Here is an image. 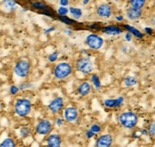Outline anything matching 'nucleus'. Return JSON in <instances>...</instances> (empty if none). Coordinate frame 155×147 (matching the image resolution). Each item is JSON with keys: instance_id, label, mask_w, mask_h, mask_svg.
<instances>
[{"instance_id": "nucleus-17", "label": "nucleus", "mask_w": 155, "mask_h": 147, "mask_svg": "<svg viewBox=\"0 0 155 147\" xmlns=\"http://www.w3.org/2000/svg\"><path fill=\"white\" fill-rule=\"evenodd\" d=\"M87 128H89L92 133H94V134H95L96 137H97V136L101 135L103 133V131H104V125L102 123H98V122H94V123H91Z\"/></svg>"}, {"instance_id": "nucleus-14", "label": "nucleus", "mask_w": 155, "mask_h": 147, "mask_svg": "<svg viewBox=\"0 0 155 147\" xmlns=\"http://www.w3.org/2000/svg\"><path fill=\"white\" fill-rule=\"evenodd\" d=\"M124 102L125 98L123 96H120L115 99H105L103 101V105L109 109H118L124 104Z\"/></svg>"}, {"instance_id": "nucleus-19", "label": "nucleus", "mask_w": 155, "mask_h": 147, "mask_svg": "<svg viewBox=\"0 0 155 147\" xmlns=\"http://www.w3.org/2000/svg\"><path fill=\"white\" fill-rule=\"evenodd\" d=\"M91 83L96 90H100L102 88V83H101L100 77L98 74H96V73H92V74H91Z\"/></svg>"}, {"instance_id": "nucleus-15", "label": "nucleus", "mask_w": 155, "mask_h": 147, "mask_svg": "<svg viewBox=\"0 0 155 147\" xmlns=\"http://www.w3.org/2000/svg\"><path fill=\"white\" fill-rule=\"evenodd\" d=\"M102 32L105 33L107 35L110 36H117L120 35L121 33H123L124 30L119 26H115V25H109V26H105L102 28Z\"/></svg>"}, {"instance_id": "nucleus-33", "label": "nucleus", "mask_w": 155, "mask_h": 147, "mask_svg": "<svg viewBox=\"0 0 155 147\" xmlns=\"http://www.w3.org/2000/svg\"><path fill=\"white\" fill-rule=\"evenodd\" d=\"M58 57H59V51L56 50V51H53L52 53H51V54L48 56V60H49V62L53 63L58 59Z\"/></svg>"}, {"instance_id": "nucleus-34", "label": "nucleus", "mask_w": 155, "mask_h": 147, "mask_svg": "<svg viewBox=\"0 0 155 147\" xmlns=\"http://www.w3.org/2000/svg\"><path fill=\"white\" fill-rule=\"evenodd\" d=\"M18 92H19V88H18L17 85H11V88H10V94L11 95L15 96V95L17 94Z\"/></svg>"}, {"instance_id": "nucleus-35", "label": "nucleus", "mask_w": 155, "mask_h": 147, "mask_svg": "<svg viewBox=\"0 0 155 147\" xmlns=\"http://www.w3.org/2000/svg\"><path fill=\"white\" fill-rule=\"evenodd\" d=\"M131 138L132 139H140L141 138V135H140V132H139V130H136V129H134V130H132V132H131Z\"/></svg>"}, {"instance_id": "nucleus-6", "label": "nucleus", "mask_w": 155, "mask_h": 147, "mask_svg": "<svg viewBox=\"0 0 155 147\" xmlns=\"http://www.w3.org/2000/svg\"><path fill=\"white\" fill-rule=\"evenodd\" d=\"M53 128H54V124H53V123L51 120L47 118H43V119H40L36 123L33 130H35V133L36 135L49 136L52 133Z\"/></svg>"}, {"instance_id": "nucleus-7", "label": "nucleus", "mask_w": 155, "mask_h": 147, "mask_svg": "<svg viewBox=\"0 0 155 147\" xmlns=\"http://www.w3.org/2000/svg\"><path fill=\"white\" fill-rule=\"evenodd\" d=\"M62 117L64 118L65 122L70 124H77L81 120V112L74 105H69L65 107Z\"/></svg>"}, {"instance_id": "nucleus-27", "label": "nucleus", "mask_w": 155, "mask_h": 147, "mask_svg": "<svg viewBox=\"0 0 155 147\" xmlns=\"http://www.w3.org/2000/svg\"><path fill=\"white\" fill-rule=\"evenodd\" d=\"M83 137H84L85 139H87V141H90V139H92L94 138H96V135L94 134V133H92L89 128H87L83 132Z\"/></svg>"}, {"instance_id": "nucleus-41", "label": "nucleus", "mask_w": 155, "mask_h": 147, "mask_svg": "<svg viewBox=\"0 0 155 147\" xmlns=\"http://www.w3.org/2000/svg\"><path fill=\"white\" fill-rule=\"evenodd\" d=\"M124 19H125V17H124L123 14H117V15H115V20H116V21H118V22H123Z\"/></svg>"}, {"instance_id": "nucleus-43", "label": "nucleus", "mask_w": 155, "mask_h": 147, "mask_svg": "<svg viewBox=\"0 0 155 147\" xmlns=\"http://www.w3.org/2000/svg\"><path fill=\"white\" fill-rule=\"evenodd\" d=\"M55 30V27H51V28H49V29H47L45 31H44V33L45 34H48V33H51V32H52L53 30Z\"/></svg>"}, {"instance_id": "nucleus-23", "label": "nucleus", "mask_w": 155, "mask_h": 147, "mask_svg": "<svg viewBox=\"0 0 155 147\" xmlns=\"http://www.w3.org/2000/svg\"><path fill=\"white\" fill-rule=\"evenodd\" d=\"M70 13L73 17V20H79L81 17L83 16V11L80 8H76V7H71L69 8Z\"/></svg>"}, {"instance_id": "nucleus-36", "label": "nucleus", "mask_w": 155, "mask_h": 147, "mask_svg": "<svg viewBox=\"0 0 155 147\" xmlns=\"http://www.w3.org/2000/svg\"><path fill=\"white\" fill-rule=\"evenodd\" d=\"M139 132H140L141 137H149V131H147V129L146 127H144V128H142V129H140Z\"/></svg>"}, {"instance_id": "nucleus-2", "label": "nucleus", "mask_w": 155, "mask_h": 147, "mask_svg": "<svg viewBox=\"0 0 155 147\" xmlns=\"http://www.w3.org/2000/svg\"><path fill=\"white\" fill-rule=\"evenodd\" d=\"M74 71V66L70 62H60L53 66L52 75L56 80L63 81L71 76Z\"/></svg>"}, {"instance_id": "nucleus-26", "label": "nucleus", "mask_w": 155, "mask_h": 147, "mask_svg": "<svg viewBox=\"0 0 155 147\" xmlns=\"http://www.w3.org/2000/svg\"><path fill=\"white\" fill-rule=\"evenodd\" d=\"M31 7H32V8H35V9H37V10H42V11L51 10L49 6H47L44 2H41V1L32 2L31 3Z\"/></svg>"}, {"instance_id": "nucleus-38", "label": "nucleus", "mask_w": 155, "mask_h": 147, "mask_svg": "<svg viewBox=\"0 0 155 147\" xmlns=\"http://www.w3.org/2000/svg\"><path fill=\"white\" fill-rule=\"evenodd\" d=\"M59 4H60V7H68L70 4V1L69 0H60Z\"/></svg>"}, {"instance_id": "nucleus-30", "label": "nucleus", "mask_w": 155, "mask_h": 147, "mask_svg": "<svg viewBox=\"0 0 155 147\" xmlns=\"http://www.w3.org/2000/svg\"><path fill=\"white\" fill-rule=\"evenodd\" d=\"M70 12L69 9L67 7H59L57 10L58 16H67V14Z\"/></svg>"}, {"instance_id": "nucleus-3", "label": "nucleus", "mask_w": 155, "mask_h": 147, "mask_svg": "<svg viewBox=\"0 0 155 147\" xmlns=\"http://www.w3.org/2000/svg\"><path fill=\"white\" fill-rule=\"evenodd\" d=\"M32 104L30 99L18 98L13 104V112L19 118H27L31 112Z\"/></svg>"}, {"instance_id": "nucleus-10", "label": "nucleus", "mask_w": 155, "mask_h": 147, "mask_svg": "<svg viewBox=\"0 0 155 147\" xmlns=\"http://www.w3.org/2000/svg\"><path fill=\"white\" fill-rule=\"evenodd\" d=\"M48 109L53 115L59 116L60 114H62L65 109V101L63 97H56L51 101L48 105Z\"/></svg>"}, {"instance_id": "nucleus-40", "label": "nucleus", "mask_w": 155, "mask_h": 147, "mask_svg": "<svg viewBox=\"0 0 155 147\" xmlns=\"http://www.w3.org/2000/svg\"><path fill=\"white\" fill-rule=\"evenodd\" d=\"M90 28L91 29H93V30H102V28H101V27L99 26V22H97V24L93 23L92 25L90 26Z\"/></svg>"}, {"instance_id": "nucleus-4", "label": "nucleus", "mask_w": 155, "mask_h": 147, "mask_svg": "<svg viewBox=\"0 0 155 147\" xmlns=\"http://www.w3.org/2000/svg\"><path fill=\"white\" fill-rule=\"evenodd\" d=\"M31 62L29 59L20 58L15 62V66H13V71L17 77L21 79H27L31 75Z\"/></svg>"}, {"instance_id": "nucleus-1", "label": "nucleus", "mask_w": 155, "mask_h": 147, "mask_svg": "<svg viewBox=\"0 0 155 147\" xmlns=\"http://www.w3.org/2000/svg\"><path fill=\"white\" fill-rule=\"evenodd\" d=\"M117 123L122 128L132 131L139 123V115L132 110L122 111L117 116Z\"/></svg>"}, {"instance_id": "nucleus-20", "label": "nucleus", "mask_w": 155, "mask_h": 147, "mask_svg": "<svg viewBox=\"0 0 155 147\" xmlns=\"http://www.w3.org/2000/svg\"><path fill=\"white\" fill-rule=\"evenodd\" d=\"M0 147H17V142L15 138L8 137L0 142Z\"/></svg>"}, {"instance_id": "nucleus-31", "label": "nucleus", "mask_w": 155, "mask_h": 147, "mask_svg": "<svg viewBox=\"0 0 155 147\" xmlns=\"http://www.w3.org/2000/svg\"><path fill=\"white\" fill-rule=\"evenodd\" d=\"M5 8L9 9V10H12L13 8H15L16 6V2L15 1H12V0H6V1L3 2Z\"/></svg>"}, {"instance_id": "nucleus-25", "label": "nucleus", "mask_w": 155, "mask_h": 147, "mask_svg": "<svg viewBox=\"0 0 155 147\" xmlns=\"http://www.w3.org/2000/svg\"><path fill=\"white\" fill-rule=\"evenodd\" d=\"M146 128L147 129V131H149V137L152 139V141L155 142V120L147 123Z\"/></svg>"}, {"instance_id": "nucleus-46", "label": "nucleus", "mask_w": 155, "mask_h": 147, "mask_svg": "<svg viewBox=\"0 0 155 147\" xmlns=\"http://www.w3.org/2000/svg\"><path fill=\"white\" fill-rule=\"evenodd\" d=\"M154 61H155V59H154Z\"/></svg>"}, {"instance_id": "nucleus-24", "label": "nucleus", "mask_w": 155, "mask_h": 147, "mask_svg": "<svg viewBox=\"0 0 155 147\" xmlns=\"http://www.w3.org/2000/svg\"><path fill=\"white\" fill-rule=\"evenodd\" d=\"M129 4L133 9L143 10L144 6L146 5V1L145 0H130V1H129Z\"/></svg>"}, {"instance_id": "nucleus-28", "label": "nucleus", "mask_w": 155, "mask_h": 147, "mask_svg": "<svg viewBox=\"0 0 155 147\" xmlns=\"http://www.w3.org/2000/svg\"><path fill=\"white\" fill-rule=\"evenodd\" d=\"M58 19L66 25H73L75 23L74 20L68 17V16H58Z\"/></svg>"}, {"instance_id": "nucleus-45", "label": "nucleus", "mask_w": 155, "mask_h": 147, "mask_svg": "<svg viewBox=\"0 0 155 147\" xmlns=\"http://www.w3.org/2000/svg\"><path fill=\"white\" fill-rule=\"evenodd\" d=\"M143 147H149V146H143Z\"/></svg>"}, {"instance_id": "nucleus-16", "label": "nucleus", "mask_w": 155, "mask_h": 147, "mask_svg": "<svg viewBox=\"0 0 155 147\" xmlns=\"http://www.w3.org/2000/svg\"><path fill=\"white\" fill-rule=\"evenodd\" d=\"M126 15L127 19L131 20V21H136L139 20L143 15V10H137V9H133L131 7L127 8L126 10Z\"/></svg>"}, {"instance_id": "nucleus-8", "label": "nucleus", "mask_w": 155, "mask_h": 147, "mask_svg": "<svg viewBox=\"0 0 155 147\" xmlns=\"http://www.w3.org/2000/svg\"><path fill=\"white\" fill-rule=\"evenodd\" d=\"M115 142V137L111 133H102L95 138L94 147H112Z\"/></svg>"}, {"instance_id": "nucleus-37", "label": "nucleus", "mask_w": 155, "mask_h": 147, "mask_svg": "<svg viewBox=\"0 0 155 147\" xmlns=\"http://www.w3.org/2000/svg\"><path fill=\"white\" fill-rule=\"evenodd\" d=\"M132 34L130 32H129V31H127L126 32V34H125V40L127 42H131V40H132Z\"/></svg>"}, {"instance_id": "nucleus-11", "label": "nucleus", "mask_w": 155, "mask_h": 147, "mask_svg": "<svg viewBox=\"0 0 155 147\" xmlns=\"http://www.w3.org/2000/svg\"><path fill=\"white\" fill-rule=\"evenodd\" d=\"M95 14L102 19H107L113 14V7L110 3H102L97 6Z\"/></svg>"}, {"instance_id": "nucleus-42", "label": "nucleus", "mask_w": 155, "mask_h": 147, "mask_svg": "<svg viewBox=\"0 0 155 147\" xmlns=\"http://www.w3.org/2000/svg\"><path fill=\"white\" fill-rule=\"evenodd\" d=\"M64 33H65L66 35L71 36V35H72V34H73V31H72L71 30H70V29H66V30H64Z\"/></svg>"}, {"instance_id": "nucleus-44", "label": "nucleus", "mask_w": 155, "mask_h": 147, "mask_svg": "<svg viewBox=\"0 0 155 147\" xmlns=\"http://www.w3.org/2000/svg\"><path fill=\"white\" fill-rule=\"evenodd\" d=\"M90 3V0H84V1L82 2L83 5H87V4H89Z\"/></svg>"}, {"instance_id": "nucleus-18", "label": "nucleus", "mask_w": 155, "mask_h": 147, "mask_svg": "<svg viewBox=\"0 0 155 147\" xmlns=\"http://www.w3.org/2000/svg\"><path fill=\"white\" fill-rule=\"evenodd\" d=\"M123 28L129 32H130L132 34V36H135L136 38H139V39L144 38V33L141 30H139L138 29L130 26V25H123Z\"/></svg>"}, {"instance_id": "nucleus-9", "label": "nucleus", "mask_w": 155, "mask_h": 147, "mask_svg": "<svg viewBox=\"0 0 155 147\" xmlns=\"http://www.w3.org/2000/svg\"><path fill=\"white\" fill-rule=\"evenodd\" d=\"M104 39L96 33H90L86 37V45L92 50H99L104 46Z\"/></svg>"}, {"instance_id": "nucleus-22", "label": "nucleus", "mask_w": 155, "mask_h": 147, "mask_svg": "<svg viewBox=\"0 0 155 147\" xmlns=\"http://www.w3.org/2000/svg\"><path fill=\"white\" fill-rule=\"evenodd\" d=\"M123 84L125 86H127V88H131V86H134V85H136L138 84V80L136 77H134V76H127L124 78L123 80Z\"/></svg>"}, {"instance_id": "nucleus-29", "label": "nucleus", "mask_w": 155, "mask_h": 147, "mask_svg": "<svg viewBox=\"0 0 155 147\" xmlns=\"http://www.w3.org/2000/svg\"><path fill=\"white\" fill-rule=\"evenodd\" d=\"M66 123L65 120L62 116H56L54 119V124L57 126V127H62Z\"/></svg>"}, {"instance_id": "nucleus-39", "label": "nucleus", "mask_w": 155, "mask_h": 147, "mask_svg": "<svg viewBox=\"0 0 155 147\" xmlns=\"http://www.w3.org/2000/svg\"><path fill=\"white\" fill-rule=\"evenodd\" d=\"M144 30H145V33H147V35L153 34V30H152V28H150V27H146Z\"/></svg>"}, {"instance_id": "nucleus-13", "label": "nucleus", "mask_w": 155, "mask_h": 147, "mask_svg": "<svg viewBox=\"0 0 155 147\" xmlns=\"http://www.w3.org/2000/svg\"><path fill=\"white\" fill-rule=\"evenodd\" d=\"M91 92H92V85L89 80H84V81L80 82L76 88V93L80 97H87Z\"/></svg>"}, {"instance_id": "nucleus-5", "label": "nucleus", "mask_w": 155, "mask_h": 147, "mask_svg": "<svg viewBox=\"0 0 155 147\" xmlns=\"http://www.w3.org/2000/svg\"><path fill=\"white\" fill-rule=\"evenodd\" d=\"M74 69L82 73L84 75H91L94 69V65L92 60L89 56H81L79 57L74 64Z\"/></svg>"}, {"instance_id": "nucleus-21", "label": "nucleus", "mask_w": 155, "mask_h": 147, "mask_svg": "<svg viewBox=\"0 0 155 147\" xmlns=\"http://www.w3.org/2000/svg\"><path fill=\"white\" fill-rule=\"evenodd\" d=\"M31 134H32V128L30 127V126H28V125L21 126L20 129H19V136L21 137L22 139L29 138Z\"/></svg>"}, {"instance_id": "nucleus-32", "label": "nucleus", "mask_w": 155, "mask_h": 147, "mask_svg": "<svg viewBox=\"0 0 155 147\" xmlns=\"http://www.w3.org/2000/svg\"><path fill=\"white\" fill-rule=\"evenodd\" d=\"M32 86H33V85L30 82H23L18 85V88H19V90H25L28 88H31Z\"/></svg>"}, {"instance_id": "nucleus-12", "label": "nucleus", "mask_w": 155, "mask_h": 147, "mask_svg": "<svg viewBox=\"0 0 155 147\" xmlns=\"http://www.w3.org/2000/svg\"><path fill=\"white\" fill-rule=\"evenodd\" d=\"M46 147H62L63 137L59 133H51L47 136L45 141Z\"/></svg>"}]
</instances>
